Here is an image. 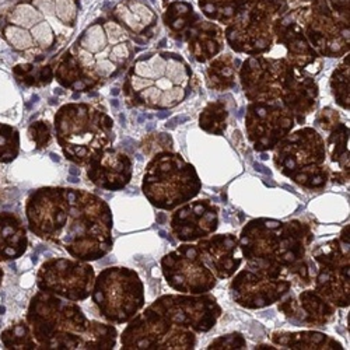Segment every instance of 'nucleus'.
Returning a JSON list of instances; mask_svg holds the SVG:
<instances>
[{
    "instance_id": "f257e3e1",
    "label": "nucleus",
    "mask_w": 350,
    "mask_h": 350,
    "mask_svg": "<svg viewBox=\"0 0 350 350\" xmlns=\"http://www.w3.org/2000/svg\"><path fill=\"white\" fill-rule=\"evenodd\" d=\"M25 217L34 236L65 248L75 259L97 260L112 250V212L92 192L40 188L27 199Z\"/></svg>"
},
{
    "instance_id": "f03ea898",
    "label": "nucleus",
    "mask_w": 350,
    "mask_h": 350,
    "mask_svg": "<svg viewBox=\"0 0 350 350\" xmlns=\"http://www.w3.org/2000/svg\"><path fill=\"white\" fill-rule=\"evenodd\" d=\"M241 252L251 269L273 278L283 272L308 280L304 265L306 248L311 241L310 228L300 221L282 223L271 219L252 220L241 232Z\"/></svg>"
},
{
    "instance_id": "7ed1b4c3",
    "label": "nucleus",
    "mask_w": 350,
    "mask_h": 350,
    "mask_svg": "<svg viewBox=\"0 0 350 350\" xmlns=\"http://www.w3.org/2000/svg\"><path fill=\"white\" fill-rule=\"evenodd\" d=\"M25 321L38 349H90L92 321L76 301L40 290Z\"/></svg>"
},
{
    "instance_id": "20e7f679",
    "label": "nucleus",
    "mask_w": 350,
    "mask_h": 350,
    "mask_svg": "<svg viewBox=\"0 0 350 350\" xmlns=\"http://www.w3.org/2000/svg\"><path fill=\"white\" fill-rule=\"evenodd\" d=\"M55 128L66 159L85 165L111 142L112 120L87 104H69L56 113Z\"/></svg>"
},
{
    "instance_id": "39448f33",
    "label": "nucleus",
    "mask_w": 350,
    "mask_h": 350,
    "mask_svg": "<svg viewBox=\"0 0 350 350\" xmlns=\"http://www.w3.org/2000/svg\"><path fill=\"white\" fill-rule=\"evenodd\" d=\"M202 188L195 168L178 154H157L146 168L142 191L153 206L172 211L193 199Z\"/></svg>"
},
{
    "instance_id": "423d86ee",
    "label": "nucleus",
    "mask_w": 350,
    "mask_h": 350,
    "mask_svg": "<svg viewBox=\"0 0 350 350\" xmlns=\"http://www.w3.org/2000/svg\"><path fill=\"white\" fill-rule=\"evenodd\" d=\"M92 299L109 323L126 324L144 306V286L135 271L111 267L94 279Z\"/></svg>"
},
{
    "instance_id": "0eeeda50",
    "label": "nucleus",
    "mask_w": 350,
    "mask_h": 350,
    "mask_svg": "<svg viewBox=\"0 0 350 350\" xmlns=\"http://www.w3.org/2000/svg\"><path fill=\"white\" fill-rule=\"evenodd\" d=\"M121 342L124 349H192L196 339L191 329L148 307L129 321Z\"/></svg>"
},
{
    "instance_id": "6e6552de",
    "label": "nucleus",
    "mask_w": 350,
    "mask_h": 350,
    "mask_svg": "<svg viewBox=\"0 0 350 350\" xmlns=\"http://www.w3.org/2000/svg\"><path fill=\"white\" fill-rule=\"evenodd\" d=\"M94 279V269L85 260L52 258L38 269L37 286L66 300L83 301L92 296Z\"/></svg>"
},
{
    "instance_id": "1a4fd4ad",
    "label": "nucleus",
    "mask_w": 350,
    "mask_h": 350,
    "mask_svg": "<svg viewBox=\"0 0 350 350\" xmlns=\"http://www.w3.org/2000/svg\"><path fill=\"white\" fill-rule=\"evenodd\" d=\"M161 268L167 283L181 293L203 295L216 286V276L202 260L198 245H183L165 255Z\"/></svg>"
},
{
    "instance_id": "9d476101",
    "label": "nucleus",
    "mask_w": 350,
    "mask_h": 350,
    "mask_svg": "<svg viewBox=\"0 0 350 350\" xmlns=\"http://www.w3.org/2000/svg\"><path fill=\"white\" fill-rule=\"evenodd\" d=\"M321 265L315 279L317 293L339 307L349 306V244L334 240L314 251Z\"/></svg>"
},
{
    "instance_id": "9b49d317",
    "label": "nucleus",
    "mask_w": 350,
    "mask_h": 350,
    "mask_svg": "<svg viewBox=\"0 0 350 350\" xmlns=\"http://www.w3.org/2000/svg\"><path fill=\"white\" fill-rule=\"evenodd\" d=\"M149 308L163 314L174 324L195 332H208L212 329L221 314L220 306L212 296H163Z\"/></svg>"
},
{
    "instance_id": "f8f14e48",
    "label": "nucleus",
    "mask_w": 350,
    "mask_h": 350,
    "mask_svg": "<svg viewBox=\"0 0 350 350\" xmlns=\"http://www.w3.org/2000/svg\"><path fill=\"white\" fill-rule=\"evenodd\" d=\"M291 287V282L247 269L232 280L231 290L234 300L248 308H262L280 300Z\"/></svg>"
},
{
    "instance_id": "ddd939ff",
    "label": "nucleus",
    "mask_w": 350,
    "mask_h": 350,
    "mask_svg": "<svg viewBox=\"0 0 350 350\" xmlns=\"http://www.w3.org/2000/svg\"><path fill=\"white\" fill-rule=\"evenodd\" d=\"M219 226L217 208L209 200H196L174 212L171 217L172 232L181 241L203 239Z\"/></svg>"
},
{
    "instance_id": "4468645a",
    "label": "nucleus",
    "mask_w": 350,
    "mask_h": 350,
    "mask_svg": "<svg viewBox=\"0 0 350 350\" xmlns=\"http://www.w3.org/2000/svg\"><path fill=\"white\" fill-rule=\"evenodd\" d=\"M87 165V177L105 191H120L132 180V161L121 152L105 149Z\"/></svg>"
},
{
    "instance_id": "2eb2a0df",
    "label": "nucleus",
    "mask_w": 350,
    "mask_h": 350,
    "mask_svg": "<svg viewBox=\"0 0 350 350\" xmlns=\"http://www.w3.org/2000/svg\"><path fill=\"white\" fill-rule=\"evenodd\" d=\"M198 250L202 260L219 279H227L241 265L239 240L231 234H219L200 240Z\"/></svg>"
},
{
    "instance_id": "dca6fc26",
    "label": "nucleus",
    "mask_w": 350,
    "mask_h": 350,
    "mask_svg": "<svg viewBox=\"0 0 350 350\" xmlns=\"http://www.w3.org/2000/svg\"><path fill=\"white\" fill-rule=\"evenodd\" d=\"M28 248L27 228L12 212H0V262L18 259Z\"/></svg>"
},
{
    "instance_id": "f3484780",
    "label": "nucleus",
    "mask_w": 350,
    "mask_h": 350,
    "mask_svg": "<svg viewBox=\"0 0 350 350\" xmlns=\"http://www.w3.org/2000/svg\"><path fill=\"white\" fill-rule=\"evenodd\" d=\"M273 342L290 349H342V346L328 338L327 335L317 332L301 334H280L272 336Z\"/></svg>"
},
{
    "instance_id": "a211bd4d",
    "label": "nucleus",
    "mask_w": 350,
    "mask_h": 350,
    "mask_svg": "<svg viewBox=\"0 0 350 350\" xmlns=\"http://www.w3.org/2000/svg\"><path fill=\"white\" fill-rule=\"evenodd\" d=\"M2 343L6 349L14 350H28V349H38V345L28 327L27 321H17L13 325L8 327L2 335H0Z\"/></svg>"
},
{
    "instance_id": "6ab92c4d",
    "label": "nucleus",
    "mask_w": 350,
    "mask_h": 350,
    "mask_svg": "<svg viewBox=\"0 0 350 350\" xmlns=\"http://www.w3.org/2000/svg\"><path fill=\"white\" fill-rule=\"evenodd\" d=\"M20 152L18 131L10 125L0 124V163H12Z\"/></svg>"
},
{
    "instance_id": "aec40b11",
    "label": "nucleus",
    "mask_w": 350,
    "mask_h": 350,
    "mask_svg": "<svg viewBox=\"0 0 350 350\" xmlns=\"http://www.w3.org/2000/svg\"><path fill=\"white\" fill-rule=\"evenodd\" d=\"M13 72L16 79L25 85L48 84L52 80V70L49 66L38 69L34 65H18Z\"/></svg>"
},
{
    "instance_id": "412c9836",
    "label": "nucleus",
    "mask_w": 350,
    "mask_h": 350,
    "mask_svg": "<svg viewBox=\"0 0 350 350\" xmlns=\"http://www.w3.org/2000/svg\"><path fill=\"white\" fill-rule=\"evenodd\" d=\"M28 133H30L31 139L37 143V148H46V144L49 143L51 139V132H49V126L46 125V122H36L28 129Z\"/></svg>"
},
{
    "instance_id": "4be33fe9",
    "label": "nucleus",
    "mask_w": 350,
    "mask_h": 350,
    "mask_svg": "<svg viewBox=\"0 0 350 350\" xmlns=\"http://www.w3.org/2000/svg\"><path fill=\"white\" fill-rule=\"evenodd\" d=\"M245 339L240 334H231L221 336L211 343L209 349H244Z\"/></svg>"
},
{
    "instance_id": "5701e85b",
    "label": "nucleus",
    "mask_w": 350,
    "mask_h": 350,
    "mask_svg": "<svg viewBox=\"0 0 350 350\" xmlns=\"http://www.w3.org/2000/svg\"><path fill=\"white\" fill-rule=\"evenodd\" d=\"M189 118L188 116H185V115H181V116H175V118H172L171 121H168L167 124H165V126L168 128V129H174L175 126H177L178 124H184V122H187Z\"/></svg>"
},
{
    "instance_id": "b1692460",
    "label": "nucleus",
    "mask_w": 350,
    "mask_h": 350,
    "mask_svg": "<svg viewBox=\"0 0 350 350\" xmlns=\"http://www.w3.org/2000/svg\"><path fill=\"white\" fill-rule=\"evenodd\" d=\"M255 165V168L258 170V171H260V172H265V174H269L271 175V171H268V170H265L267 167H264V165H260V164H258V163H255L254 164Z\"/></svg>"
},
{
    "instance_id": "393cba45",
    "label": "nucleus",
    "mask_w": 350,
    "mask_h": 350,
    "mask_svg": "<svg viewBox=\"0 0 350 350\" xmlns=\"http://www.w3.org/2000/svg\"><path fill=\"white\" fill-rule=\"evenodd\" d=\"M170 115V112H160L157 116L159 118H161V120H164V118H167V116Z\"/></svg>"
},
{
    "instance_id": "a878e982",
    "label": "nucleus",
    "mask_w": 350,
    "mask_h": 350,
    "mask_svg": "<svg viewBox=\"0 0 350 350\" xmlns=\"http://www.w3.org/2000/svg\"><path fill=\"white\" fill-rule=\"evenodd\" d=\"M3 276H5V272H3L2 267H0V286H2V282H3Z\"/></svg>"
},
{
    "instance_id": "bb28decb",
    "label": "nucleus",
    "mask_w": 350,
    "mask_h": 350,
    "mask_svg": "<svg viewBox=\"0 0 350 350\" xmlns=\"http://www.w3.org/2000/svg\"><path fill=\"white\" fill-rule=\"evenodd\" d=\"M112 104H113V107H118V101H116V100H113Z\"/></svg>"
}]
</instances>
